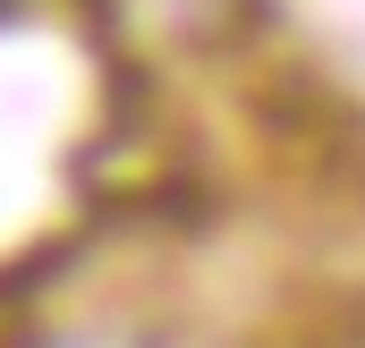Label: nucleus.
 I'll return each instance as SVG.
<instances>
[{
  "instance_id": "f257e3e1",
  "label": "nucleus",
  "mask_w": 365,
  "mask_h": 348,
  "mask_svg": "<svg viewBox=\"0 0 365 348\" xmlns=\"http://www.w3.org/2000/svg\"><path fill=\"white\" fill-rule=\"evenodd\" d=\"M9 348H153V340L128 323H26Z\"/></svg>"
}]
</instances>
